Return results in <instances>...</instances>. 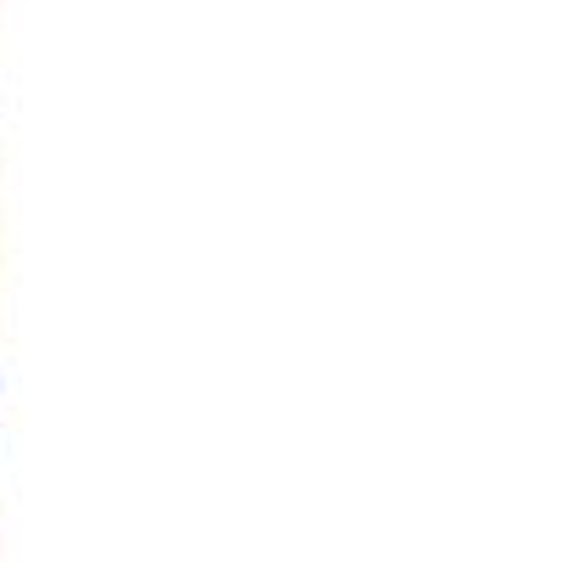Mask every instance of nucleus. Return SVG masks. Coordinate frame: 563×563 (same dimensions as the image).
<instances>
[]
</instances>
